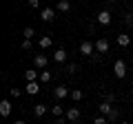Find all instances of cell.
<instances>
[{
    "label": "cell",
    "instance_id": "cell-32",
    "mask_svg": "<svg viewBox=\"0 0 133 124\" xmlns=\"http://www.w3.org/2000/svg\"><path fill=\"white\" fill-rule=\"evenodd\" d=\"M120 124H131V122H124V120H122V122H120Z\"/></svg>",
    "mask_w": 133,
    "mask_h": 124
},
{
    "label": "cell",
    "instance_id": "cell-30",
    "mask_svg": "<svg viewBox=\"0 0 133 124\" xmlns=\"http://www.w3.org/2000/svg\"><path fill=\"white\" fill-rule=\"evenodd\" d=\"M53 124H66V118H56V122Z\"/></svg>",
    "mask_w": 133,
    "mask_h": 124
},
{
    "label": "cell",
    "instance_id": "cell-22",
    "mask_svg": "<svg viewBox=\"0 0 133 124\" xmlns=\"http://www.w3.org/2000/svg\"><path fill=\"white\" fill-rule=\"evenodd\" d=\"M22 36H24V40H31L33 36H36V31H33V27H27V29L22 31Z\"/></svg>",
    "mask_w": 133,
    "mask_h": 124
},
{
    "label": "cell",
    "instance_id": "cell-18",
    "mask_svg": "<svg viewBox=\"0 0 133 124\" xmlns=\"http://www.w3.org/2000/svg\"><path fill=\"white\" fill-rule=\"evenodd\" d=\"M56 9L58 11H69L71 9V2H69V0H60V2L56 5Z\"/></svg>",
    "mask_w": 133,
    "mask_h": 124
},
{
    "label": "cell",
    "instance_id": "cell-34",
    "mask_svg": "<svg viewBox=\"0 0 133 124\" xmlns=\"http://www.w3.org/2000/svg\"><path fill=\"white\" fill-rule=\"evenodd\" d=\"M131 124H133V122H131Z\"/></svg>",
    "mask_w": 133,
    "mask_h": 124
},
{
    "label": "cell",
    "instance_id": "cell-5",
    "mask_svg": "<svg viewBox=\"0 0 133 124\" xmlns=\"http://www.w3.org/2000/svg\"><path fill=\"white\" fill-rule=\"evenodd\" d=\"M93 51H95V44L89 42V40H84V42L80 44V53L82 56H93Z\"/></svg>",
    "mask_w": 133,
    "mask_h": 124
},
{
    "label": "cell",
    "instance_id": "cell-16",
    "mask_svg": "<svg viewBox=\"0 0 133 124\" xmlns=\"http://www.w3.org/2000/svg\"><path fill=\"white\" fill-rule=\"evenodd\" d=\"M120 115H122V113H120V109H118V106H113L107 120H109V122H118V120H120Z\"/></svg>",
    "mask_w": 133,
    "mask_h": 124
},
{
    "label": "cell",
    "instance_id": "cell-29",
    "mask_svg": "<svg viewBox=\"0 0 133 124\" xmlns=\"http://www.w3.org/2000/svg\"><path fill=\"white\" fill-rule=\"evenodd\" d=\"M22 49H24V51H29V49H31V40H24V42H22Z\"/></svg>",
    "mask_w": 133,
    "mask_h": 124
},
{
    "label": "cell",
    "instance_id": "cell-10",
    "mask_svg": "<svg viewBox=\"0 0 133 124\" xmlns=\"http://www.w3.org/2000/svg\"><path fill=\"white\" fill-rule=\"evenodd\" d=\"M0 115H2V118L11 115V102L9 100H2V102H0Z\"/></svg>",
    "mask_w": 133,
    "mask_h": 124
},
{
    "label": "cell",
    "instance_id": "cell-31",
    "mask_svg": "<svg viewBox=\"0 0 133 124\" xmlns=\"http://www.w3.org/2000/svg\"><path fill=\"white\" fill-rule=\"evenodd\" d=\"M14 124H27V122H24V120H16Z\"/></svg>",
    "mask_w": 133,
    "mask_h": 124
},
{
    "label": "cell",
    "instance_id": "cell-1",
    "mask_svg": "<svg viewBox=\"0 0 133 124\" xmlns=\"http://www.w3.org/2000/svg\"><path fill=\"white\" fill-rule=\"evenodd\" d=\"M113 73H115V78H118V80H122V78L127 75V62H124V60H115Z\"/></svg>",
    "mask_w": 133,
    "mask_h": 124
},
{
    "label": "cell",
    "instance_id": "cell-6",
    "mask_svg": "<svg viewBox=\"0 0 133 124\" xmlns=\"http://www.w3.org/2000/svg\"><path fill=\"white\" fill-rule=\"evenodd\" d=\"M111 20H113V18H111V11L109 9H102L98 13V22L100 24H111Z\"/></svg>",
    "mask_w": 133,
    "mask_h": 124
},
{
    "label": "cell",
    "instance_id": "cell-7",
    "mask_svg": "<svg viewBox=\"0 0 133 124\" xmlns=\"http://www.w3.org/2000/svg\"><path fill=\"white\" fill-rule=\"evenodd\" d=\"M95 51H98V53H107V51H109V40H107V38L95 40Z\"/></svg>",
    "mask_w": 133,
    "mask_h": 124
},
{
    "label": "cell",
    "instance_id": "cell-33",
    "mask_svg": "<svg viewBox=\"0 0 133 124\" xmlns=\"http://www.w3.org/2000/svg\"><path fill=\"white\" fill-rule=\"evenodd\" d=\"M131 13H133V5H131Z\"/></svg>",
    "mask_w": 133,
    "mask_h": 124
},
{
    "label": "cell",
    "instance_id": "cell-13",
    "mask_svg": "<svg viewBox=\"0 0 133 124\" xmlns=\"http://www.w3.org/2000/svg\"><path fill=\"white\" fill-rule=\"evenodd\" d=\"M100 113L104 115V118H109V113H111V109H113V104H107V102H100Z\"/></svg>",
    "mask_w": 133,
    "mask_h": 124
},
{
    "label": "cell",
    "instance_id": "cell-28",
    "mask_svg": "<svg viewBox=\"0 0 133 124\" xmlns=\"http://www.w3.org/2000/svg\"><path fill=\"white\" fill-rule=\"evenodd\" d=\"M29 7H31V9H38L40 2H38V0H29Z\"/></svg>",
    "mask_w": 133,
    "mask_h": 124
},
{
    "label": "cell",
    "instance_id": "cell-12",
    "mask_svg": "<svg viewBox=\"0 0 133 124\" xmlns=\"http://www.w3.org/2000/svg\"><path fill=\"white\" fill-rule=\"evenodd\" d=\"M53 60L56 62H66V51L64 49H56L53 51Z\"/></svg>",
    "mask_w": 133,
    "mask_h": 124
},
{
    "label": "cell",
    "instance_id": "cell-3",
    "mask_svg": "<svg viewBox=\"0 0 133 124\" xmlns=\"http://www.w3.org/2000/svg\"><path fill=\"white\" fill-rule=\"evenodd\" d=\"M53 95H56V98H58V100H64V98H66V95H71V91L66 89V86H64V84H58V86H56V89H53Z\"/></svg>",
    "mask_w": 133,
    "mask_h": 124
},
{
    "label": "cell",
    "instance_id": "cell-24",
    "mask_svg": "<svg viewBox=\"0 0 133 124\" xmlns=\"http://www.w3.org/2000/svg\"><path fill=\"white\" fill-rule=\"evenodd\" d=\"M93 124H109V120H107L104 115H100V118H95V120H93Z\"/></svg>",
    "mask_w": 133,
    "mask_h": 124
},
{
    "label": "cell",
    "instance_id": "cell-15",
    "mask_svg": "<svg viewBox=\"0 0 133 124\" xmlns=\"http://www.w3.org/2000/svg\"><path fill=\"white\" fill-rule=\"evenodd\" d=\"M118 44H120V47H129V44H131V36L120 33V36H118Z\"/></svg>",
    "mask_w": 133,
    "mask_h": 124
},
{
    "label": "cell",
    "instance_id": "cell-21",
    "mask_svg": "<svg viewBox=\"0 0 133 124\" xmlns=\"http://www.w3.org/2000/svg\"><path fill=\"white\" fill-rule=\"evenodd\" d=\"M53 73L51 71H40V82H51Z\"/></svg>",
    "mask_w": 133,
    "mask_h": 124
},
{
    "label": "cell",
    "instance_id": "cell-27",
    "mask_svg": "<svg viewBox=\"0 0 133 124\" xmlns=\"http://www.w3.org/2000/svg\"><path fill=\"white\" fill-rule=\"evenodd\" d=\"M124 22H127V24H133V13H127V16H124Z\"/></svg>",
    "mask_w": 133,
    "mask_h": 124
},
{
    "label": "cell",
    "instance_id": "cell-14",
    "mask_svg": "<svg viewBox=\"0 0 133 124\" xmlns=\"http://www.w3.org/2000/svg\"><path fill=\"white\" fill-rule=\"evenodd\" d=\"M44 113H47V104H36L33 106V115L36 118H42Z\"/></svg>",
    "mask_w": 133,
    "mask_h": 124
},
{
    "label": "cell",
    "instance_id": "cell-19",
    "mask_svg": "<svg viewBox=\"0 0 133 124\" xmlns=\"http://www.w3.org/2000/svg\"><path fill=\"white\" fill-rule=\"evenodd\" d=\"M51 44H53L51 36H42V38H40V47H42V49H49Z\"/></svg>",
    "mask_w": 133,
    "mask_h": 124
},
{
    "label": "cell",
    "instance_id": "cell-11",
    "mask_svg": "<svg viewBox=\"0 0 133 124\" xmlns=\"http://www.w3.org/2000/svg\"><path fill=\"white\" fill-rule=\"evenodd\" d=\"M38 78H40V73L36 71V69H29V71H24V80H27V82H36Z\"/></svg>",
    "mask_w": 133,
    "mask_h": 124
},
{
    "label": "cell",
    "instance_id": "cell-2",
    "mask_svg": "<svg viewBox=\"0 0 133 124\" xmlns=\"http://www.w3.org/2000/svg\"><path fill=\"white\" fill-rule=\"evenodd\" d=\"M40 20H42V22H53V20H56V9L44 7V9L40 11Z\"/></svg>",
    "mask_w": 133,
    "mask_h": 124
},
{
    "label": "cell",
    "instance_id": "cell-20",
    "mask_svg": "<svg viewBox=\"0 0 133 124\" xmlns=\"http://www.w3.org/2000/svg\"><path fill=\"white\" fill-rule=\"evenodd\" d=\"M82 98H84V93H82L80 89H73V91H71V100H76V102H80Z\"/></svg>",
    "mask_w": 133,
    "mask_h": 124
},
{
    "label": "cell",
    "instance_id": "cell-23",
    "mask_svg": "<svg viewBox=\"0 0 133 124\" xmlns=\"http://www.w3.org/2000/svg\"><path fill=\"white\" fill-rule=\"evenodd\" d=\"M104 102H107V104H113V102H115V95H113V93H104Z\"/></svg>",
    "mask_w": 133,
    "mask_h": 124
},
{
    "label": "cell",
    "instance_id": "cell-25",
    "mask_svg": "<svg viewBox=\"0 0 133 124\" xmlns=\"http://www.w3.org/2000/svg\"><path fill=\"white\" fill-rule=\"evenodd\" d=\"M9 93H11V98H20V93H22V91L14 86V89H9Z\"/></svg>",
    "mask_w": 133,
    "mask_h": 124
},
{
    "label": "cell",
    "instance_id": "cell-9",
    "mask_svg": "<svg viewBox=\"0 0 133 124\" xmlns=\"http://www.w3.org/2000/svg\"><path fill=\"white\" fill-rule=\"evenodd\" d=\"M47 62H49V58L44 56V53H38V56L33 58V64H36L38 69H44V67H47Z\"/></svg>",
    "mask_w": 133,
    "mask_h": 124
},
{
    "label": "cell",
    "instance_id": "cell-26",
    "mask_svg": "<svg viewBox=\"0 0 133 124\" xmlns=\"http://www.w3.org/2000/svg\"><path fill=\"white\" fill-rule=\"evenodd\" d=\"M66 71H69V73H76L78 71V64H73V62H71V64L66 67Z\"/></svg>",
    "mask_w": 133,
    "mask_h": 124
},
{
    "label": "cell",
    "instance_id": "cell-8",
    "mask_svg": "<svg viewBox=\"0 0 133 124\" xmlns=\"http://www.w3.org/2000/svg\"><path fill=\"white\" fill-rule=\"evenodd\" d=\"M38 91H40L38 82H27V86H24V93L27 95H38Z\"/></svg>",
    "mask_w": 133,
    "mask_h": 124
},
{
    "label": "cell",
    "instance_id": "cell-17",
    "mask_svg": "<svg viewBox=\"0 0 133 124\" xmlns=\"http://www.w3.org/2000/svg\"><path fill=\"white\" fill-rule=\"evenodd\" d=\"M51 113L56 115V118H64V109H62V104H53L51 106Z\"/></svg>",
    "mask_w": 133,
    "mask_h": 124
},
{
    "label": "cell",
    "instance_id": "cell-4",
    "mask_svg": "<svg viewBox=\"0 0 133 124\" xmlns=\"http://www.w3.org/2000/svg\"><path fill=\"white\" fill-rule=\"evenodd\" d=\"M64 118H66V122H78V120H80V109H76V106L66 109Z\"/></svg>",
    "mask_w": 133,
    "mask_h": 124
}]
</instances>
